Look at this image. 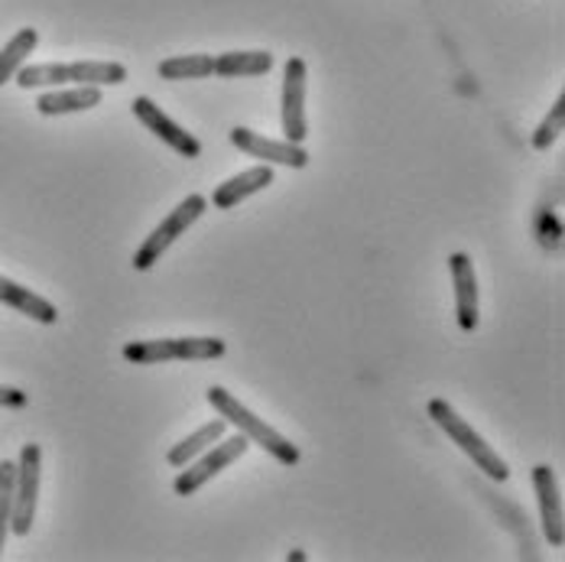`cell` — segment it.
Masks as SVG:
<instances>
[{
    "instance_id": "1",
    "label": "cell",
    "mask_w": 565,
    "mask_h": 562,
    "mask_svg": "<svg viewBox=\"0 0 565 562\" xmlns=\"http://www.w3.org/2000/svg\"><path fill=\"white\" fill-rule=\"evenodd\" d=\"M20 88H43V85H124L127 68L120 62H46V65H23L17 75Z\"/></svg>"
},
{
    "instance_id": "2",
    "label": "cell",
    "mask_w": 565,
    "mask_h": 562,
    "mask_svg": "<svg viewBox=\"0 0 565 562\" xmlns=\"http://www.w3.org/2000/svg\"><path fill=\"white\" fill-rule=\"evenodd\" d=\"M209 403L218 410V416H222L225 423L237 426L254 446H260V449L267 452V455H274L282 465H299V458H302L299 449H296L286 436H280L267 420H260L257 413H250L237 396L227 394L225 388H212V391H209Z\"/></svg>"
},
{
    "instance_id": "3",
    "label": "cell",
    "mask_w": 565,
    "mask_h": 562,
    "mask_svg": "<svg viewBox=\"0 0 565 562\" xmlns=\"http://www.w3.org/2000/svg\"><path fill=\"white\" fill-rule=\"evenodd\" d=\"M429 416H433V423L452 439L458 449L465 452L475 465H478V471H484L488 478H494V481H508L510 478V465L498 455V452L491 449L488 443H484V436H478L458 413L452 410V403H446V400H429Z\"/></svg>"
},
{
    "instance_id": "4",
    "label": "cell",
    "mask_w": 565,
    "mask_h": 562,
    "mask_svg": "<svg viewBox=\"0 0 565 562\" xmlns=\"http://www.w3.org/2000/svg\"><path fill=\"white\" fill-rule=\"evenodd\" d=\"M227 344L222 338H150L127 341L124 358L130 364H163V361H215L225 358Z\"/></svg>"
},
{
    "instance_id": "5",
    "label": "cell",
    "mask_w": 565,
    "mask_h": 562,
    "mask_svg": "<svg viewBox=\"0 0 565 562\" xmlns=\"http://www.w3.org/2000/svg\"><path fill=\"white\" fill-rule=\"evenodd\" d=\"M205 209H209V199L205 195H189V199H182L175 209H172L170 215L160 222V225L153 227V234L137 247V254H134V261H130V267L137 271V274H143V271H150V267H157V261L170 251L172 244L189 231V227L195 225L202 215H205Z\"/></svg>"
},
{
    "instance_id": "6",
    "label": "cell",
    "mask_w": 565,
    "mask_h": 562,
    "mask_svg": "<svg viewBox=\"0 0 565 562\" xmlns=\"http://www.w3.org/2000/svg\"><path fill=\"white\" fill-rule=\"evenodd\" d=\"M247 449H250V439L244 433L227 436V439L222 436L212 449H205L199 458H192L189 465H182V471L172 481V491L182 495V498H192L202 485H209L218 471H225L227 465L237 462Z\"/></svg>"
},
{
    "instance_id": "7",
    "label": "cell",
    "mask_w": 565,
    "mask_h": 562,
    "mask_svg": "<svg viewBox=\"0 0 565 562\" xmlns=\"http://www.w3.org/2000/svg\"><path fill=\"white\" fill-rule=\"evenodd\" d=\"M40 471H43V449L36 443H26L17 462V481H13V513H10V533L26 537L36 520L40 501Z\"/></svg>"
},
{
    "instance_id": "8",
    "label": "cell",
    "mask_w": 565,
    "mask_h": 562,
    "mask_svg": "<svg viewBox=\"0 0 565 562\" xmlns=\"http://www.w3.org/2000/svg\"><path fill=\"white\" fill-rule=\"evenodd\" d=\"M282 134L289 144H302L309 137V127H306V62L299 56L286 59V68H282Z\"/></svg>"
},
{
    "instance_id": "9",
    "label": "cell",
    "mask_w": 565,
    "mask_h": 562,
    "mask_svg": "<svg viewBox=\"0 0 565 562\" xmlns=\"http://www.w3.org/2000/svg\"><path fill=\"white\" fill-rule=\"evenodd\" d=\"M231 144H234L237 150H244L247 157H254V160L267 163V167H274V163H280V167H289V169L309 167V153L302 150V144L270 140V137L254 134V130H247V127H234V130H231Z\"/></svg>"
},
{
    "instance_id": "10",
    "label": "cell",
    "mask_w": 565,
    "mask_h": 562,
    "mask_svg": "<svg viewBox=\"0 0 565 562\" xmlns=\"http://www.w3.org/2000/svg\"><path fill=\"white\" fill-rule=\"evenodd\" d=\"M130 112L134 117L153 134V137H160L167 147H172L179 157H189V160H195L199 153H202V144L189 134V130H182L172 117H167L163 108H157L150 98H134V105H130Z\"/></svg>"
},
{
    "instance_id": "11",
    "label": "cell",
    "mask_w": 565,
    "mask_h": 562,
    "mask_svg": "<svg viewBox=\"0 0 565 562\" xmlns=\"http://www.w3.org/2000/svg\"><path fill=\"white\" fill-rule=\"evenodd\" d=\"M533 488H536V498H540V517H543L546 543L556 547V550H563V495H559V485H556V471L550 465H536L533 468Z\"/></svg>"
},
{
    "instance_id": "12",
    "label": "cell",
    "mask_w": 565,
    "mask_h": 562,
    "mask_svg": "<svg viewBox=\"0 0 565 562\" xmlns=\"http://www.w3.org/2000/svg\"><path fill=\"white\" fill-rule=\"evenodd\" d=\"M449 271H452L455 286V319H458V326L465 332H475L481 316H478V277H475L471 257L468 254H452Z\"/></svg>"
},
{
    "instance_id": "13",
    "label": "cell",
    "mask_w": 565,
    "mask_h": 562,
    "mask_svg": "<svg viewBox=\"0 0 565 562\" xmlns=\"http://www.w3.org/2000/svg\"><path fill=\"white\" fill-rule=\"evenodd\" d=\"M267 185H274V167L260 163V167L244 169V172H237V176L225 179L222 185H215V192H212V205H215L218 212H227V209L241 205L244 199H250V195L264 192Z\"/></svg>"
},
{
    "instance_id": "14",
    "label": "cell",
    "mask_w": 565,
    "mask_h": 562,
    "mask_svg": "<svg viewBox=\"0 0 565 562\" xmlns=\"http://www.w3.org/2000/svg\"><path fill=\"white\" fill-rule=\"evenodd\" d=\"M102 105V88L98 85H75V88H58L36 98V112L43 117H58V114H82Z\"/></svg>"
},
{
    "instance_id": "15",
    "label": "cell",
    "mask_w": 565,
    "mask_h": 562,
    "mask_svg": "<svg viewBox=\"0 0 565 562\" xmlns=\"http://www.w3.org/2000/svg\"><path fill=\"white\" fill-rule=\"evenodd\" d=\"M0 303L10 306V309H17V312H23L26 319L40 322V326H56L58 309L50 299H43L40 293L26 289L20 283L7 280V277H0Z\"/></svg>"
},
{
    "instance_id": "16",
    "label": "cell",
    "mask_w": 565,
    "mask_h": 562,
    "mask_svg": "<svg viewBox=\"0 0 565 562\" xmlns=\"http://www.w3.org/2000/svg\"><path fill=\"white\" fill-rule=\"evenodd\" d=\"M227 423L218 416V420H212V423H205V426H199L192 436H185L179 446H172L170 455H167V462H170L172 468H182V465H189L192 458H199L205 449H212L222 436H225Z\"/></svg>"
},
{
    "instance_id": "17",
    "label": "cell",
    "mask_w": 565,
    "mask_h": 562,
    "mask_svg": "<svg viewBox=\"0 0 565 562\" xmlns=\"http://www.w3.org/2000/svg\"><path fill=\"white\" fill-rule=\"evenodd\" d=\"M270 68H274V56L264 50L215 56V75L222 78H257V75H267Z\"/></svg>"
},
{
    "instance_id": "18",
    "label": "cell",
    "mask_w": 565,
    "mask_h": 562,
    "mask_svg": "<svg viewBox=\"0 0 565 562\" xmlns=\"http://www.w3.org/2000/svg\"><path fill=\"white\" fill-rule=\"evenodd\" d=\"M160 78L167 82H192V78H212L215 75V56L195 53V56H175L160 62Z\"/></svg>"
},
{
    "instance_id": "19",
    "label": "cell",
    "mask_w": 565,
    "mask_h": 562,
    "mask_svg": "<svg viewBox=\"0 0 565 562\" xmlns=\"http://www.w3.org/2000/svg\"><path fill=\"white\" fill-rule=\"evenodd\" d=\"M36 43H40V33H36L33 26H26V30H20V33L0 50V85H7V82L23 68V62H26V56L36 50Z\"/></svg>"
},
{
    "instance_id": "20",
    "label": "cell",
    "mask_w": 565,
    "mask_h": 562,
    "mask_svg": "<svg viewBox=\"0 0 565 562\" xmlns=\"http://www.w3.org/2000/svg\"><path fill=\"white\" fill-rule=\"evenodd\" d=\"M563 127H565V95L556 98V105L550 108V114L543 117V124L533 130V137H530V144H533V150H550L559 137H563Z\"/></svg>"
},
{
    "instance_id": "21",
    "label": "cell",
    "mask_w": 565,
    "mask_h": 562,
    "mask_svg": "<svg viewBox=\"0 0 565 562\" xmlns=\"http://www.w3.org/2000/svg\"><path fill=\"white\" fill-rule=\"evenodd\" d=\"M13 481H17V462H0V556L10 533V513H13Z\"/></svg>"
},
{
    "instance_id": "22",
    "label": "cell",
    "mask_w": 565,
    "mask_h": 562,
    "mask_svg": "<svg viewBox=\"0 0 565 562\" xmlns=\"http://www.w3.org/2000/svg\"><path fill=\"white\" fill-rule=\"evenodd\" d=\"M26 403H30V396L23 394L20 388H0V406L20 410V406H26Z\"/></svg>"
}]
</instances>
